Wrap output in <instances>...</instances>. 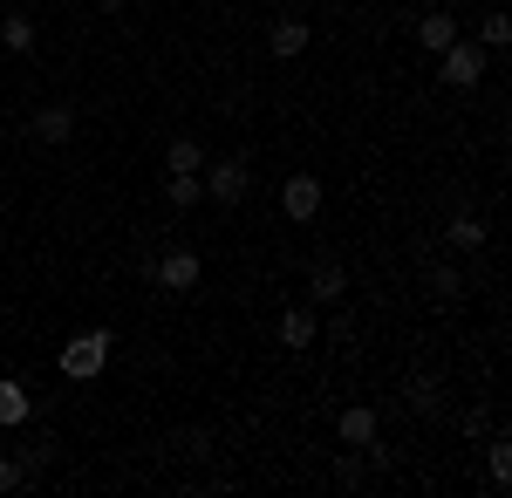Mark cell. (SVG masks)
<instances>
[{
	"mask_svg": "<svg viewBox=\"0 0 512 498\" xmlns=\"http://www.w3.org/2000/svg\"><path fill=\"white\" fill-rule=\"evenodd\" d=\"M103 362H110V335L103 328H89V335H76V342L62 348V376H103Z\"/></svg>",
	"mask_w": 512,
	"mask_h": 498,
	"instance_id": "6da1fadb",
	"label": "cell"
},
{
	"mask_svg": "<svg viewBox=\"0 0 512 498\" xmlns=\"http://www.w3.org/2000/svg\"><path fill=\"white\" fill-rule=\"evenodd\" d=\"M478 76H485V48H478V41H451V48H444V82H451V89H472Z\"/></svg>",
	"mask_w": 512,
	"mask_h": 498,
	"instance_id": "7a4b0ae2",
	"label": "cell"
},
{
	"mask_svg": "<svg viewBox=\"0 0 512 498\" xmlns=\"http://www.w3.org/2000/svg\"><path fill=\"white\" fill-rule=\"evenodd\" d=\"M28 137H35V144H69V137H76V110H69V103H41V110L28 116Z\"/></svg>",
	"mask_w": 512,
	"mask_h": 498,
	"instance_id": "3957f363",
	"label": "cell"
},
{
	"mask_svg": "<svg viewBox=\"0 0 512 498\" xmlns=\"http://www.w3.org/2000/svg\"><path fill=\"white\" fill-rule=\"evenodd\" d=\"M280 212H287V219H315L321 212V178H308V171L287 178V185H280Z\"/></svg>",
	"mask_w": 512,
	"mask_h": 498,
	"instance_id": "277c9868",
	"label": "cell"
},
{
	"mask_svg": "<svg viewBox=\"0 0 512 498\" xmlns=\"http://www.w3.org/2000/svg\"><path fill=\"white\" fill-rule=\"evenodd\" d=\"M205 198H219V205H239V198H246V164H239V157L212 164V178H205Z\"/></svg>",
	"mask_w": 512,
	"mask_h": 498,
	"instance_id": "5b68a950",
	"label": "cell"
},
{
	"mask_svg": "<svg viewBox=\"0 0 512 498\" xmlns=\"http://www.w3.org/2000/svg\"><path fill=\"white\" fill-rule=\"evenodd\" d=\"M342 287H349V267L321 253L315 267H308V294H315V301H342Z\"/></svg>",
	"mask_w": 512,
	"mask_h": 498,
	"instance_id": "8992f818",
	"label": "cell"
},
{
	"mask_svg": "<svg viewBox=\"0 0 512 498\" xmlns=\"http://www.w3.org/2000/svg\"><path fill=\"white\" fill-rule=\"evenodd\" d=\"M158 280L171 287V294H185V287H198V253H192V246L164 253V260H158Z\"/></svg>",
	"mask_w": 512,
	"mask_h": 498,
	"instance_id": "52a82bcc",
	"label": "cell"
},
{
	"mask_svg": "<svg viewBox=\"0 0 512 498\" xmlns=\"http://www.w3.org/2000/svg\"><path fill=\"white\" fill-rule=\"evenodd\" d=\"M417 41H424L431 55H444V48L458 41V21H451V14H424V21H417Z\"/></svg>",
	"mask_w": 512,
	"mask_h": 498,
	"instance_id": "ba28073f",
	"label": "cell"
},
{
	"mask_svg": "<svg viewBox=\"0 0 512 498\" xmlns=\"http://www.w3.org/2000/svg\"><path fill=\"white\" fill-rule=\"evenodd\" d=\"M274 55H301V48H308V21H294V14H280L274 21Z\"/></svg>",
	"mask_w": 512,
	"mask_h": 498,
	"instance_id": "9c48e42d",
	"label": "cell"
},
{
	"mask_svg": "<svg viewBox=\"0 0 512 498\" xmlns=\"http://www.w3.org/2000/svg\"><path fill=\"white\" fill-rule=\"evenodd\" d=\"M280 342H287V348H308V342H315V314H308V307H287V321H280Z\"/></svg>",
	"mask_w": 512,
	"mask_h": 498,
	"instance_id": "30bf717a",
	"label": "cell"
},
{
	"mask_svg": "<svg viewBox=\"0 0 512 498\" xmlns=\"http://www.w3.org/2000/svg\"><path fill=\"white\" fill-rule=\"evenodd\" d=\"M0 41H7L14 55H35V21H28V14H7V21H0Z\"/></svg>",
	"mask_w": 512,
	"mask_h": 498,
	"instance_id": "8fae6325",
	"label": "cell"
},
{
	"mask_svg": "<svg viewBox=\"0 0 512 498\" xmlns=\"http://www.w3.org/2000/svg\"><path fill=\"white\" fill-rule=\"evenodd\" d=\"M35 451H21V458H0V492H21V485H28V478H35Z\"/></svg>",
	"mask_w": 512,
	"mask_h": 498,
	"instance_id": "7c38bea8",
	"label": "cell"
},
{
	"mask_svg": "<svg viewBox=\"0 0 512 498\" xmlns=\"http://www.w3.org/2000/svg\"><path fill=\"white\" fill-rule=\"evenodd\" d=\"M28 410H35V403H28V389H21V383H0V423H28Z\"/></svg>",
	"mask_w": 512,
	"mask_h": 498,
	"instance_id": "4fadbf2b",
	"label": "cell"
},
{
	"mask_svg": "<svg viewBox=\"0 0 512 498\" xmlns=\"http://www.w3.org/2000/svg\"><path fill=\"white\" fill-rule=\"evenodd\" d=\"M342 437L349 444H376V410H342Z\"/></svg>",
	"mask_w": 512,
	"mask_h": 498,
	"instance_id": "5bb4252c",
	"label": "cell"
},
{
	"mask_svg": "<svg viewBox=\"0 0 512 498\" xmlns=\"http://www.w3.org/2000/svg\"><path fill=\"white\" fill-rule=\"evenodd\" d=\"M164 198H171V205H198V198H205V185H198V171H171V185H164Z\"/></svg>",
	"mask_w": 512,
	"mask_h": 498,
	"instance_id": "9a60e30c",
	"label": "cell"
},
{
	"mask_svg": "<svg viewBox=\"0 0 512 498\" xmlns=\"http://www.w3.org/2000/svg\"><path fill=\"white\" fill-rule=\"evenodd\" d=\"M410 410L417 417H437V376H410Z\"/></svg>",
	"mask_w": 512,
	"mask_h": 498,
	"instance_id": "2e32d148",
	"label": "cell"
},
{
	"mask_svg": "<svg viewBox=\"0 0 512 498\" xmlns=\"http://www.w3.org/2000/svg\"><path fill=\"white\" fill-rule=\"evenodd\" d=\"M485 471H492V485H512V444H506V437L485 451Z\"/></svg>",
	"mask_w": 512,
	"mask_h": 498,
	"instance_id": "e0dca14e",
	"label": "cell"
},
{
	"mask_svg": "<svg viewBox=\"0 0 512 498\" xmlns=\"http://www.w3.org/2000/svg\"><path fill=\"white\" fill-rule=\"evenodd\" d=\"M478 35H485V48H512V14H485Z\"/></svg>",
	"mask_w": 512,
	"mask_h": 498,
	"instance_id": "ac0fdd59",
	"label": "cell"
},
{
	"mask_svg": "<svg viewBox=\"0 0 512 498\" xmlns=\"http://www.w3.org/2000/svg\"><path fill=\"white\" fill-rule=\"evenodd\" d=\"M198 137H171V171H198Z\"/></svg>",
	"mask_w": 512,
	"mask_h": 498,
	"instance_id": "d6986e66",
	"label": "cell"
},
{
	"mask_svg": "<svg viewBox=\"0 0 512 498\" xmlns=\"http://www.w3.org/2000/svg\"><path fill=\"white\" fill-rule=\"evenodd\" d=\"M451 246H465V253L485 246V226H478V219H451Z\"/></svg>",
	"mask_w": 512,
	"mask_h": 498,
	"instance_id": "ffe728a7",
	"label": "cell"
},
{
	"mask_svg": "<svg viewBox=\"0 0 512 498\" xmlns=\"http://www.w3.org/2000/svg\"><path fill=\"white\" fill-rule=\"evenodd\" d=\"M458 287H465V280H458V273H451V267H437V273H431V294H444V301H451Z\"/></svg>",
	"mask_w": 512,
	"mask_h": 498,
	"instance_id": "44dd1931",
	"label": "cell"
},
{
	"mask_svg": "<svg viewBox=\"0 0 512 498\" xmlns=\"http://www.w3.org/2000/svg\"><path fill=\"white\" fill-rule=\"evenodd\" d=\"M96 7H103V14H117V7H123V0H96Z\"/></svg>",
	"mask_w": 512,
	"mask_h": 498,
	"instance_id": "7402d4cb",
	"label": "cell"
}]
</instances>
